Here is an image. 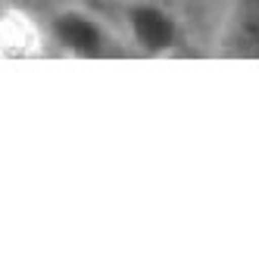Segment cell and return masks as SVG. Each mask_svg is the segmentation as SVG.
Instances as JSON below:
<instances>
[{
    "label": "cell",
    "mask_w": 259,
    "mask_h": 259,
    "mask_svg": "<svg viewBox=\"0 0 259 259\" xmlns=\"http://www.w3.org/2000/svg\"><path fill=\"white\" fill-rule=\"evenodd\" d=\"M44 34L53 50H60L63 57L75 60H103L119 53V38L97 13H91L88 7L69 4L60 7L47 16Z\"/></svg>",
    "instance_id": "6da1fadb"
},
{
    "label": "cell",
    "mask_w": 259,
    "mask_h": 259,
    "mask_svg": "<svg viewBox=\"0 0 259 259\" xmlns=\"http://www.w3.org/2000/svg\"><path fill=\"white\" fill-rule=\"evenodd\" d=\"M122 38L141 57H172L181 50L184 28L162 0H122Z\"/></svg>",
    "instance_id": "7a4b0ae2"
},
{
    "label": "cell",
    "mask_w": 259,
    "mask_h": 259,
    "mask_svg": "<svg viewBox=\"0 0 259 259\" xmlns=\"http://www.w3.org/2000/svg\"><path fill=\"white\" fill-rule=\"evenodd\" d=\"M10 22V7H7V0H0V28H7Z\"/></svg>",
    "instance_id": "3957f363"
}]
</instances>
